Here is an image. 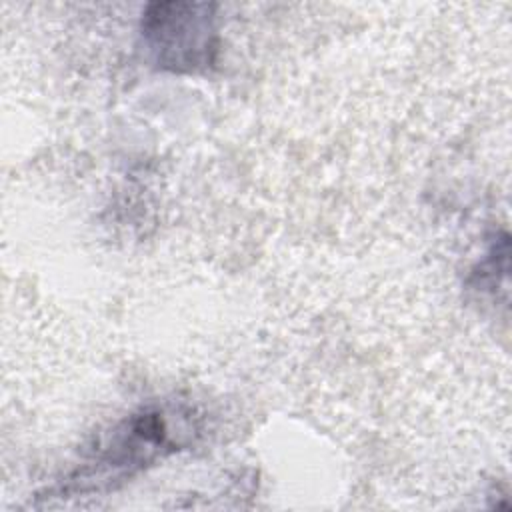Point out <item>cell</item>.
<instances>
[{
	"label": "cell",
	"instance_id": "1",
	"mask_svg": "<svg viewBox=\"0 0 512 512\" xmlns=\"http://www.w3.org/2000/svg\"><path fill=\"white\" fill-rule=\"evenodd\" d=\"M142 30L158 62L174 70L206 64L214 50V14L208 4H154Z\"/></svg>",
	"mask_w": 512,
	"mask_h": 512
}]
</instances>
